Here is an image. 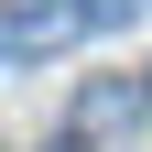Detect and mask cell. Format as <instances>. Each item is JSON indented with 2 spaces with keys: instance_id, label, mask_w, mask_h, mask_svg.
Instances as JSON below:
<instances>
[{
  "instance_id": "1",
  "label": "cell",
  "mask_w": 152,
  "mask_h": 152,
  "mask_svg": "<svg viewBox=\"0 0 152 152\" xmlns=\"http://www.w3.org/2000/svg\"><path fill=\"white\" fill-rule=\"evenodd\" d=\"M120 0H0V65H44L76 33H98Z\"/></svg>"
}]
</instances>
